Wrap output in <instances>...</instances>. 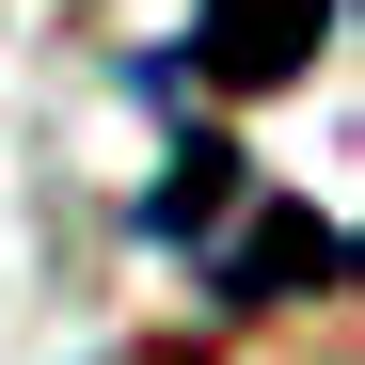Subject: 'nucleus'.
<instances>
[{
  "label": "nucleus",
  "instance_id": "nucleus-1",
  "mask_svg": "<svg viewBox=\"0 0 365 365\" xmlns=\"http://www.w3.org/2000/svg\"><path fill=\"white\" fill-rule=\"evenodd\" d=\"M318 32H334V0H191V32H175V64L159 80H207V96H270L318 64Z\"/></svg>",
  "mask_w": 365,
  "mask_h": 365
},
{
  "label": "nucleus",
  "instance_id": "nucleus-2",
  "mask_svg": "<svg viewBox=\"0 0 365 365\" xmlns=\"http://www.w3.org/2000/svg\"><path fill=\"white\" fill-rule=\"evenodd\" d=\"M238 207H255V238H238V255H207V302L270 318L286 286H349V238H334L318 207H286V191H238Z\"/></svg>",
  "mask_w": 365,
  "mask_h": 365
}]
</instances>
